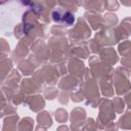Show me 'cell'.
<instances>
[{"instance_id":"1","label":"cell","mask_w":131,"mask_h":131,"mask_svg":"<svg viewBox=\"0 0 131 131\" xmlns=\"http://www.w3.org/2000/svg\"><path fill=\"white\" fill-rule=\"evenodd\" d=\"M51 16H52V19L56 24L63 25V26H72L75 20V16H74L73 12L63 7L54 8L52 10Z\"/></svg>"},{"instance_id":"2","label":"cell","mask_w":131,"mask_h":131,"mask_svg":"<svg viewBox=\"0 0 131 131\" xmlns=\"http://www.w3.org/2000/svg\"><path fill=\"white\" fill-rule=\"evenodd\" d=\"M90 34H91L90 29L88 28L87 24L82 18H79L75 29H73L69 32L71 40H75V41H80V40H83V39H87L90 36Z\"/></svg>"},{"instance_id":"3","label":"cell","mask_w":131,"mask_h":131,"mask_svg":"<svg viewBox=\"0 0 131 131\" xmlns=\"http://www.w3.org/2000/svg\"><path fill=\"white\" fill-rule=\"evenodd\" d=\"M129 77L128 72H124L120 73V70L117 69L116 71V75H115V84H116V92L118 94H125L126 92L129 91L130 89V84L127 80V78Z\"/></svg>"},{"instance_id":"4","label":"cell","mask_w":131,"mask_h":131,"mask_svg":"<svg viewBox=\"0 0 131 131\" xmlns=\"http://www.w3.org/2000/svg\"><path fill=\"white\" fill-rule=\"evenodd\" d=\"M100 56H101V60L104 61L107 66H112L116 63L118 60L117 53L113 48H104L103 50H101Z\"/></svg>"},{"instance_id":"5","label":"cell","mask_w":131,"mask_h":131,"mask_svg":"<svg viewBox=\"0 0 131 131\" xmlns=\"http://www.w3.org/2000/svg\"><path fill=\"white\" fill-rule=\"evenodd\" d=\"M85 18L89 21L90 26L92 27L93 30H98L103 23L102 17L97 13V12H86L85 13Z\"/></svg>"},{"instance_id":"6","label":"cell","mask_w":131,"mask_h":131,"mask_svg":"<svg viewBox=\"0 0 131 131\" xmlns=\"http://www.w3.org/2000/svg\"><path fill=\"white\" fill-rule=\"evenodd\" d=\"M28 102H29L30 108L32 111H34V112H38V111L42 110L44 107V105H45L43 98L41 96H39V95L28 98Z\"/></svg>"},{"instance_id":"7","label":"cell","mask_w":131,"mask_h":131,"mask_svg":"<svg viewBox=\"0 0 131 131\" xmlns=\"http://www.w3.org/2000/svg\"><path fill=\"white\" fill-rule=\"evenodd\" d=\"M69 70L71 73H73V75L81 76V75H83L84 63L80 62L78 59H72L71 62L69 63Z\"/></svg>"},{"instance_id":"8","label":"cell","mask_w":131,"mask_h":131,"mask_svg":"<svg viewBox=\"0 0 131 131\" xmlns=\"http://www.w3.org/2000/svg\"><path fill=\"white\" fill-rule=\"evenodd\" d=\"M86 9L91 10L92 12H100L104 8V2L101 1H90V2H84L82 3Z\"/></svg>"},{"instance_id":"9","label":"cell","mask_w":131,"mask_h":131,"mask_svg":"<svg viewBox=\"0 0 131 131\" xmlns=\"http://www.w3.org/2000/svg\"><path fill=\"white\" fill-rule=\"evenodd\" d=\"M37 121L39 123V125H41L42 127H50L52 125V121H51V118L49 116V114L47 112H43L41 114H39L37 116Z\"/></svg>"},{"instance_id":"10","label":"cell","mask_w":131,"mask_h":131,"mask_svg":"<svg viewBox=\"0 0 131 131\" xmlns=\"http://www.w3.org/2000/svg\"><path fill=\"white\" fill-rule=\"evenodd\" d=\"M119 125L123 129H131V113L127 112L119 121Z\"/></svg>"},{"instance_id":"11","label":"cell","mask_w":131,"mask_h":131,"mask_svg":"<svg viewBox=\"0 0 131 131\" xmlns=\"http://www.w3.org/2000/svg\"><path fill=\"white\" fill-rule=\"evenodd\" d=\"M34 121L30 118H25L21 120L19 125V131H32L33 130Z\"/></svg>"},{"instance_id":"12","label":"cell","mask_w":131,"mask_h":131,"mask_svg":"<svg viewBox=\"0 0 131 131\" xmlns=\"http://www.w3.org/2000/svg\"><path fill=\"white\" fill-rule=\"evenodd\" d=\"M119 52H120L122 55H124V56L130 54V53H131V42L126 41V42L120 44V45H119Z\"/></svg>"},{"instance_id":"13","label":"cell","mask_w":131,"mask_h":131,"mask_svg":"<svg viewBox=\"0 0 131 131\" xmlns=\"http://www.w3.org/2000/svg\"><path fill=\"white\" fill-rule=\"evenodd\" d=\"M104 20H105V24H106L108 27H112V26L117 25V23H118V17H117L116 14L106 13V14L104 15Z\"/></svg>"},{"instance_id":"14","label":"cell","mask_w":131,"mask_h":131,"mask_svg":"<svg viewBox=\"0 0 131 131\" xmlns=\"http://www.w3.org/2000/svg\"><path fill=\"white\" fill-rule=\"evenodd\" d=\"M55 118H56V120H57L58 122L63 123V122H66L67 119H68V114H67V112H66L64 110L59 108V110H57V111L55 112Z\"/></svg>"},{"instance_id":"15","label":"cell","mask_w":131,"mask_h":131,"mask_svg":"<svg viewBox=\"0 0 131 131\" xmlns=\"http://www.w3.org/2000/svg\"><path fill=\"white\" fill-rule=\"evenodd\" d=\"M57 92H58V90L55 88H47L44 92V96L47 99H53L57 95Z\"/></svg>"},{"instance_id":"16","label":"cell","mask_w":131,"mask_h":131,"mask_svg":"<svg viewBox=\"0 0 131 131\" xmlns=\"http://www.w3.org/2000/svg\"><path fill=\"white\" fill-rule=\"evenodd\" d=\"M114 104H115V108L117 110V112L118 113H121L122 112V110L124 108V100L122 99V98H120V97H116L115 99H114Z\"/></svg>"},{"instance_id":"17","label":"cell","mask_w":131,"mask_h":131,"mask_svg":"<svg viewBox=\"0 0 131 131\" xmlns=\"http://www.w3.org/2000/svg\"><path fill=\"white\" fill-rule=\"evenodd\" d=\"M104 8L108 10H117L119 8V3L117 1H106L104 2Z\"/></svg>"},{"instance_id":"18","label":"cell","mask_w":131,"mask_h":131,"mask_svg":"<svg viewBox=\"0 0 131 131\" xmlns=\"http://www.w3.org/2000/svg\"><path fill=\"white\" fill-rule=\"evenodd\" d=\"M121 62H122V66L124 68H127L128 70H131V57L130 56L123 57L122 60H121Z\"/></svg>"},{"instance_id":"19","label":"cell","mask_w":131,"mask_h":131,"mask_svg":"<svg viewBox=\"0 0 131 131\" xmlns=\"http://www.w3.org/2000/svg\"><path fill=\"white\" fill-rule=\"evenodd\" d=\"M117 129H118V126H117L114 122L108 123V124L106 125V127H105V130H106V131H117Z\"/></svg>"},{"instance_id":"20","label":"cell","mask_w":131,"mask_h":131,"mask_svg":"<svg viewBox=\"0 0 131 131\" xmlns=\"http://www.w3.org/2000/svg\"><path fill=\"white\" fill-rule=\"evenodd\" d=\"M126 102H127L128 107L131 108V93H130L128 96H126Z\"/></svg>"},{"instance_id":"21","label":"cell","mask_w":131,"mask_h":131,"mask_svg":"<svg viewBox=\"0 0 131 131\" xmlns=\"http://www.w3.org/2000/svg\"><path fill=\"white\" fill-rule=\"evenodd\" d=\"M56 131H69V128H68L67 126H64V125H61V126H59V127L57 128Z\"/></svg>"},{"instance_id":"22","label":"cell","mask_w":131,"mask_h":131,"mask_svg":"<svg viewBox=\"0 0 131 131\" xmlns=\"http://www.w3.org/2000/svg\"><path fill=\"white\" fill-rule=\"evenodd\" d=\"M124 5H128V6H131V2H122Z\"/></svg>"},{"instance_id":"23","label":"cell","mask_w":131,"mask_h":131,"mask_svg":"<svg viewBox=\"0 0 131 131\" xmlns=\"http://www.w3.org/2000/svg\"><path fill=\"white\" fill-rule=\"evenodd\" d=\"M45 130H46L45 128H41V131H45ZM36 131H40V127H38V128L36 129Z\"/></svg>"}]
</instances>
